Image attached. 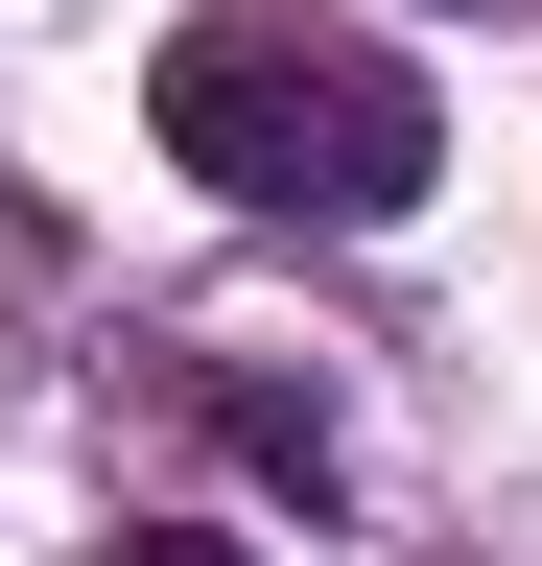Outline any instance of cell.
Instances as JSON below:
<instances>
[{"mask_svg":"<svg viewBox=\"0 0 542 566\" xmlns=\"http://www.w3.org/2000/svg\"><path fill=\"white\" fill-rule=\"evenodd\" d=\"M142 142H166L213 212H307V237H378V212H425V166H448V95H425L378 24H307V0H213V24H166V71H142Z\"/></svg>","mask_w":542,"mask_h":566,"instance_id":"1","label":"cell"},{"mask_svg":"<svg viewBox=\"0 0 542 566\" xmlns=\"http://www.w3.org/2000/svg\"><path fill=\"white\" fill-rule=\"evenodd\" d=\"M189 401H213V449H236L259 495H307V520H330V472H354V449H330V401H307V378H189Z\"/></svg>","mask_w":542,"mask_h":566,"instance_id":"2","label":"cell"},{"mask_svg":"<svg viewBox=\"0 0 542 566\" xmlns=\"http://www.w3.org/2000/svg\"><path fill=\"white\" fill-rule=\"evenodd\" d=\"M95 566H259V543H213V520H118Z\"/></svg>","mask_w":542,"mask_h":566,"instance_id":"3","label":"cell"}]
</instances>
